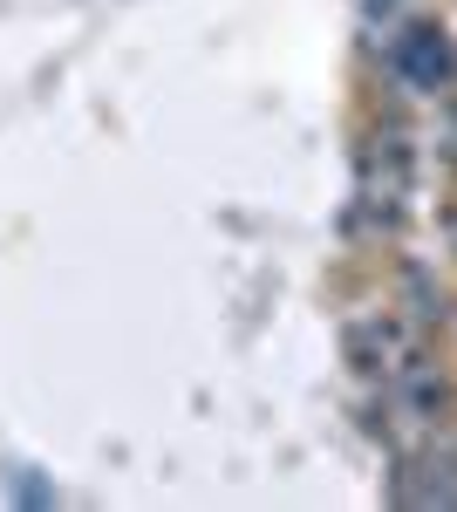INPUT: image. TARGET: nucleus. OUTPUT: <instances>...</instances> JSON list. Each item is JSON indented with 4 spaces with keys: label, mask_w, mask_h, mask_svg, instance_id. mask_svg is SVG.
I'll use <instances>...</instances> for the list:
<instances>
[{
    "label": "nucleus",
    "mask_w": 457,
    "mask_h": 512,
    "mask_svg": "<svg viewBox=\"0 0 457 512\" xmlns=\"http://www.w3.org/2000/svg\"><path fill=\"white\" fill-rule=\"evenodd\" d=\"M382 62H389V76L403 82L410 96L444 103L457 89V48H451V28H444V21L403 14V21L389 28V41H382Z\"/></svg>",
    "instance_id": "f257e3e1"
},
{
    "label": "nucleus",
    "mask_w": 457,
    "mask_h": 512,
    "mask_svg": "<svg viewBox=\"0 0 457 512\" xmlns=\"http://www.w3.org/2000/svg\"><path fill=\"white\" fill-rule=\"evenodd\" d=\"M389 499L396 506H457V424L423 431L410 451L389 458Z\"/></svg>",
    "instance_id": "f03ea898"
},
{
    "label": "nucleus",
    "mask_w": 457,
    "mask_h": 512,
    "mask_svg": "<svg viewBox=\"0 0 457 512\" xmlns=\"http://www.w3.org/2000/svg\"><path fill=\"white\" fill-rule=\"evenodd\" d=\"M382 390H389L396 417H403L410 431H444V424H457V376L437 362V355L403 362V369H396Z\"/></svg>",
    "instance_id": "7ed1b4c3"
},
{
    "label": "nucleus",
    "mask_w": 457,
    "mask_h": 512,
    "mask_svg": "<svg viewBox=\"0 0 457 512\" xmlns=\"http://www.w3.org/2000/svg\"><path fill=\"white\" fill-rule=\"evenodd\" d=\"M342 355L362 383H389V349H382V321L376 315H348L342 328Z\"/></svg>",
    "instance_id": "20e7f679"
},
{
    "label": "nucleus",
    "mask_w": 457,
    "mask_h": 512,
    "mask_svg": "<svg viewBox=\"0 0 457 512\" xmlns=\"http://www.w3.org/2000/svg\"><path fill=\"white\" fill-rule=\"evenodd\" d=\"M403 301H410V315L423 321V328H437V321L451 315V301H444V287L423 274V267H403Z\"/></svg>",
    "instance_id": "39448f33"
},
{
    "label": "nucleus",
    "mask_w": 457,
    "mask_h": 512,
    "mask_svg": "<svg viewBox=\"0 0 457 512\" xmlns=\"http://www.w3.org/2000/svg\"><path fill=\"white\" fill-rule=\"evenodd\" d=\"M362 14H369V21H382V35H389V28L403 21V0H362Z\"/></svg>",
    "instance_id": "423d86ee"
}]
</instances>
